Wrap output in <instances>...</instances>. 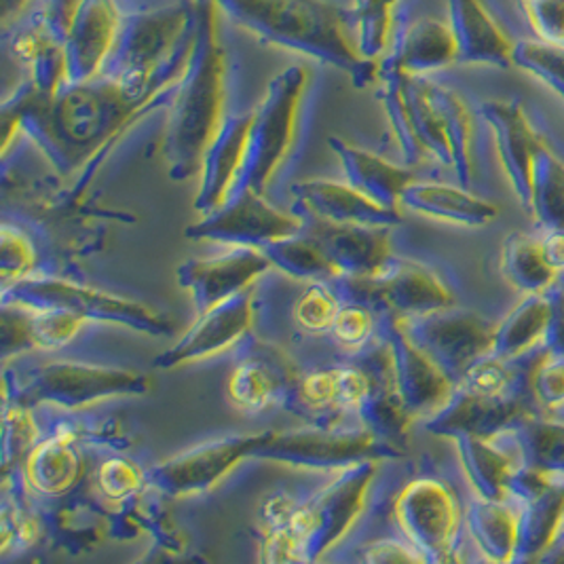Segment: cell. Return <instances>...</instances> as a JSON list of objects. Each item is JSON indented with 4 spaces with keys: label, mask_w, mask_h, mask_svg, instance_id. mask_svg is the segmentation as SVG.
Wrapping results in <instances>:
<instances>
[{
    "label": "cell",
    "mask_w": 564,
    "mask_h": 564,
    "mask_svg": "<svg viewBox=\"0 0 564 564\" xmlns=\"http://www.w3.org/2000/svg\"><path fill=\"white\" fill-rule=\"evenodd\" d=\"M220 13L216 0H197L195 43L170 102L165 135V156L174 178H188L202 170L206 149L225 121L227 52L220 43Z\"/></svg>",
    "instance_id": "6da1fadb"
},
{
    "label": "cell",
    "mask_w": 564,
    "mask_h": 564,
    "mask_svg": "<svg viewBox=\"0 0 564 564\" xmlns=\"http://www.w3.org/2000/svg\"><path fill=\"white\" fill-rule=\"evenodd\" d=\"M216 4L262 41L340 68L359 87L377 80L379 64L364 59L354 45L351 13L328 0H216Z\"/></svg>",
    "instance_id": "7a4b0ae2"
},
{
    "label": "cell",
    "mask_w": 564,
    "mask_h": 564,
    "mask_svg": "<svg viewBox=\"0 0 564 564\" xmlns=\"http://www.w3.org/2000/svg\"><path fill=\"white\" fill-rule=\"evenodd\" d=\"M305 87L307 70L303 66H290L269 83L264 100L254 110L246 163L235 193L243 188L264 193L292 147Z\"/></svg>",
    "instance_id": "3957f363"
},
{
    "label": "cell",
    "mask_w": 564,
    "mask_h": 564,
    "mask_svg": "<svg viewBox=\"0 0 564 564\" xmlns=\"http://www.w3.org/2000/svg\"><path fill=\"white\" fill-rule=\"evenodd\" d=\"M375 471V459L354 463L340 469V476L328 487L294 508L285 529L299 561H317L351 529L364 510Z\"/></svg>",
    "instance_id": "277c9868"
},
{
    "label": "cell",
    "mask_w": 564,
    "mask_h": 564,
    "mask_svg": "<svg viewBox=\"0 0 564 564\" xmlns=\"http://www.w3.org/2000/svg\"><path fill=\"white\" fill-rule=\"evenodd\" d=\"M4 303L28 308H64L85 322L128 326L131 330L153 336L172 330L167 319L138 301L53 278H24L4 285Z\"/></svg>",
    "instance_id": "5b68a950"
},
{
    "label": "cell",
    "mask_w": 564,
    "mask_h": 564,
    "mask_svg": "<svg viewBox=\"0 0 564 564\" xmlns=\"http://www.w3.org/2000/svg\"><path fill=\"white\" fill-rule=\"evenodd\" d=\"M149 377L85 361H52L39 366L22 387V404H53L64 411H80L115 395H144Z\"/></svg>",
    "instance_id": "8992f818"
},
{
    "label": "cell",
    "mask_w": 564,
    "mask_h": 564,
    "mask_svg": "<svg viewBox=\"0 0 564 564\" xmlns=\"http://www.w3.org/2000/svg\"><path fill=\"white\" fill-rule=\"evenodd\" d=\"M391 455L386 444L368 430H296L262 432L250 448V457L280 462L305 469H345L359 462Z\"/></svg>",
    "instance_id": "52a82bcc"
},
{
    "label": "cell",
    "mask_w": 564,
    "mask_h": 564,
    "mask_svg": "<svg viewBox=\"0 0 564 564\" xmlns=\"http://www.w3.org/2000/svg\"><path fill=\"white\" fill-rule=\"evenodd\" d=\"M303 231V223L267 204L264 193L243 188L231 199L193 225L186 237L243 248H267Z\"/></svg>",
    "instance_id": "ba28073f"
},
{
    "label": "cell",
    "mask_w": 564,
    "mask_h": 564,
    "mask_svg": "<svg viewBox=\"0 0 564 564\" xmlns=\"http://www.w3.org/2000/svg\"><path fill=\"white\" fill-rule=\"evenodd\" d=\"M269 267L271 262L260 248L231 246L218 257L184 262L178 269V283L199 315L250 290Z\"/></svg>",
    "instance_id": "9c48e42d"
},
{
    "label": "cell",
    "mask_w": 564,
    "mask_h": 564,
    "mask_svg": "<svg viewBox=\"0 0 564 564\" xmlns=\"http://www.w3.org/2000/svg\"><path fill=\"white\" fill-rule=\"evenodd\" d=\"M254 436L225 437L180 453L153 467L149 482L167 497H191L216 487L241 459L250 457Z\"/></svg>",
    "instance_id": "30bf717a"
},
{
    "label": "cell",
    "mask_w": 564,
    "mask_h": 564,
    "mask_svg": "<svg viewBox=\"0 0 564 564\" xmlns=\"http://www.w3.org/2000/svg\"><path fill=\"white\" fill-rule=\"evenodd\" d=\"M254 319L252 292L246 290L229 301L199 313L197 322L178 343L154 359L156 368H176L182 364L212 358L237 345Z\"/></svg>",
    "instance_id": "8fae6325"
},
{
    "label": "cell",
    "mask_w": 564,
    "mask_h": 564,
    "mask_svg": "<svg viewBox=\"0 0 564 564\" xmlns=\"http://www.w3.org/2000/svg\"><path fill=\"white\" fill-rule=\"evenodd\" d=\"M123 15L115 0H83L64 43L66 85L100 77L112 52Z\"/></svg>",
    "instance_id": "7c38bea8"
},
{
    "label": "cell",
    "mask_w": 564,
    "mask_h": 564,
    "mask_svg": "<svg viewBox=\"0 0 564 564\" xmlns=\"http://www.w3.org/2000/svg\"><path fill=\"white\" fill-rule=\"evenodd\" d=\"M252 119L254 112L227 117L209 142L202 161V188L195 199V207L204 216L231 199L243 172Z\"/></svg>",
    "instance_id": "4fadbf2b"
},
{
    "label": "cell",
    "mask_w": 564,
    "mask_h": 564,
    "mask_svg": "<svg viewBox=\"0 0 564 564\" xmlns=\"http://www.w3.org/2000/svg\"><path fill=\"white\" fill-rule=\"evenodd\" d=\"M308 235L330 258L338 278L351 282L372 278L391 260L386 227H356L315 220Z\"/></svg>",
    "instance_id": "5bb4252c"
},
{
    "label": "cell",
    "mask_w": 564,
    "mask_h": 564,
    "mask_svg": "<svg viewBox=\"0 0 564 564\" xmlns=\"http://www.w3.org/2000/svg\"><path fill=\"white\" fill-rule=\"evenodd\" d=\"M299 202L315 220L356 227H393L400 223L398 209H389L366 197L349 182L313 180L294 188Z\"/></svg>",
    "instance_id": "9a60e30c"
},
{
    "label": "cell",
    "mask_w": 564,
    "mask_h": 564,
    "mask_svg": "<svg viewBox=\"0 0 564 564\" xmlns=\"http://www.w3.org/2000/svg\"><path fill=\"white\" fill-rule=\"evenodd\" d=\"M395 518L421 552L446 550L455 529V510L448 492L430 480L412 482L400 492Z\"/></svg>",
    "instance_id": "2e32d148"
},
{
    "label": "cell",
    "mask_w": 564,
    "mask_h": 564,
    "mask_svg": "<svg viewBox=\"0 0 564 564\" xmlns=\"http://www.w3.org/2000/svg\"><path fill=\"white\" fill-rule=\"evenodd\" d=\"M24 476L30 488L39 495H66L83 476L77 432L73 427H62L52 437L36 442L24 459Z\"/></svg>",
    "instance_id": "e0dca14e"
},
{
    "label": "cell",
    "mask_w": 564,
    "mask_h": 564,
    "mask_svg": "<svg viewBox=\"0 0 564 564\" xmlns=\"http://www.w3.org/2000/svg\"><path fill=\"white\" fill-rule=\"evenodd\" d=\"M330 147L343 165L345 178L354 188L383 207L398 209L404 191L411 186L409 172L345 140L330 138Z\"/></svg>",
    "instance_id": "ac0fdd59"
},
{
    "label": "cell",
    "mask_w": 564,
    "mask_h": 564,
    "mask_svg": "<svg viewBox=\"0 0 564 564\" xmlns=\"http://www.w3.org/2000/svg\"><path fill=\"white\" fill-rule=\"evenodd\" d=\"M354 282L364 292H372L389 307L402 313H423L444 301L442 285L430 273L412 264H391V260L372 278Z\"/></svg>",
    "instance_id": "d6986e66"
},
{
    "label": "cell",
    "mask_w": 564,
    "mask_h": 564,
    "mask_svg": "<svg viewBox=\"0 0 564 564\" xmlns=\"http://www.w3.org/2000/svg\"><path fill=\"white\" fill-rule=\"evenodd\" d=\"M262 252L269 258L271 267L280 269L283 275H290L294 280L319 282L328 278H338L330 258L326 257L322 246L311 235L301 237L299 232L294 237L262 248Z\"/></svg>",
    "instance_id": "ffe728a7"
},
{
    "label": "cell",
    "mask_w": 564,
    "mask_h": 564,
    "mask_svg": "<svg viewBox=\"0 0 564 564\" xmlns=\"http://www.w3.org/2000/svg\"><path fill=\"white\" fill-rule=\"evenodd\" d=\"M269 359L250 358L243 359L229 377V398L232 406L243 412H260L278 395V389L282 386L283 372L273 361V366L267 364Z\"/></svg>",
    "instance_id": "44dd1931"
},
{
    "label": "cell",
    "mask_w": 564,
    "mask_h": 564,
    "mask_svg": "<svg viewBox=\"0 0 564 564\" xmlns=\"http://www.w3.org/2000/svg\"><path fill=\"white\" fill-rule=\"evenodd\" d=\"M395 0H354L351 36L364 59L377 62L386 55L391 39V7Z\"/></svg>",
    "instance_id": "7402d4cb"
},
{
    "label": "cell",
    "mask_w": 564,
    "mask_h": 564,
    "mask_svg": "<svg viewBox=\"0 0 564 564\" xmlns=\"http://www.w3.org/2000/svg\"><path fill=\"white\" fill-rule=\"evenodd\" d=\"M28 330L34 349H62L80 333L85 319L64 308H28Z\"/></svg>",
    "instance_id": "603a6c76"
},
{
    "label": "cell",
    "mask_w": 564,
    "mask_h": 564,
    "mask_svg": "<svg viewBox=\"0 0 564 564\" xmlns=\"http://www.w3.org/2000/svg\"><path fill=\"white\" fill-rule=\"evenodd\" d=\"M340 311V301L333 290L322 282H313L294 307L296 324L311 334L333 330L334 319Z\"/></svg>",
    "instance_id": "cb8c5ba5"
},
{
    "label": "cell",
    "mask_w": 564,
    "mask_h": 564,
    "mask_svg": "<svg viewBox=\"0 0 564 564\" xmlns=\"http://www.w3.org/2000/svg\"><path fill=\"white\" fill-rule=\"evenodd\" d=\"M144 482L147 476L142 474V469L128 459H108L96 476L100 495L110 501H126L135 497Z\"/></svg>",
    "instance_id": "d4e9b609"
},
{
    "label": "cell",
    "mask_w": 564,
    "mask_h": 564,
    "mask_svg": "<svg viewBox=\"0 0 564 564\" xmlns=\"http://www.w3.org/2000/svg\"><path fill=\"white\" fill-rule=\"evenodd\" d=\"M36 423L26 404L18 402L13 409H4V465L9 467L13 459H26L28 453L36 444Z\"/></svg>",
    "instance_id": "484cf974"
},
{
    "label": "cell",
    "mask_w": 564,
    "mask_h": 564,
    "mask_svg": "<svg viewBox=\"0 0 564 564\" xmlns=\"http://www.w3.org/2000/svg\"><path fill=\"white\" fill-rule=\"evenodd\" d=\"M301 400L311 411H328L343 409V377L340 368L311 372L301 381Z\"/></svg>",
    "instance_id": "4316f807"
},
{
    "label": "cell",
    "mask_w": 564,
    "mask_h": 564,
    "mask_svg": "<svg viewBox=\"0 0 564 564\" xmlns=\"http://www.w3.org/2000/svg\"><path fill=\"white\" fill-rule=\"evenodd\" d=\"M34 262H36V254H34L32 243L18 229H11L9 225H4L2 227V252H0L4 285L30 278Z\"/></svg>",
    "instance_id": "83f0119b"
},
{
    "label": "cell",
    "mask_w": 564,
    "mask_h": 564,
    "mask_svg": "<svg viewBox=\"0 0 564 564\" xmlns=\"http://www.w3.org/2000/svg\"><path fill=\"white\" fill-rule=\"evenodd\" d=\"M372 313L359 305L340 307L334 319V338L345 347H364L372 338Z\"/></svg>",
    "instance_id": "f1b7e54d"
},
{
    "label": "cell",
    "mask_w": 564,
    "mask_h": 564,
    "mask_svg": "<svg viewBox=\"0 0 564 564\" xmlns=\"http://www.w3.org/2000/svg\"><path fill=\"white\" fill-rule=\"evenodd\" d=\"M83 0H39V7H34V13L39 22L50 30L55 41L62 45L66 43L73 22L77 18Z\"/></svg>",
    "instance_id": "f546056e"
},
{
    "label": "cell",
    "mask_w": 564,
    "mask_h": 564,
    "mask_svg": "<svg viewBox=\"0 0 564 564\" xmlns=\"http://www.w3.org/2000/svg\"><path fill=\"white\" fill-rule=\"evenodd\" d=\"M409 558H419L411 556L402 545L398 543H379V545H370V552L366 554V561H375V563H387V561H409Z\"/></svg>",
    "instance_id": "4dcf8cb0"
},
{
    "label": "cell",
    "mask_w": 564,
    "mask_h": 564,
    "mask_svg": "<svg viewBox=\"0 0 564 564\" xmlns=\"http://www.w3.org/2000/svg\"><path fill=\"white\" fill-rule=\"evenodd\" d=\"M32 0H2V20L4 28L11 26V22H18Z\"/></svg>",
    "instance_id": "1f68e13d"
}]
</instances>
